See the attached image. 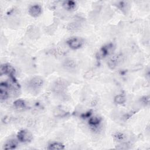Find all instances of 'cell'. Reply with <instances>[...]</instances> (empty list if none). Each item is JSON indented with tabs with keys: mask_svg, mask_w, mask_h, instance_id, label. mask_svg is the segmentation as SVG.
I'll return each instance as SVG.
<instances>
[{
	"mask_svg": "<svg viewBox=\"0 0 150 150\" xmlns=\"http://www.w3.org/2000/svg\"><path fill=\"white\" fill-rule=\"evenodd\" d=\"M13 107L18 110H22L25 108L26 107V103L22 99H17L13 103Z\"/></svg>",
	"mask_w": 150,
	"mask_h": 150,
	"instance_id": "cell-14",
	"label": "cell"
},
{
	"mask_svg": "<svg viewBox=\"0 0 150 150\" xmlns=\"http://www.w3.org/2000/svg\"><path fill=\"white\" fill-rule=\"evenodd\" d=\"M10 86L8 83L6 82L1 83L0 84V98L1 101H5L9 97L8 89L9 88Z\"/></svg>",
	"mask_w": 150,
	"mask_h": 150,
	"instance_id": "cell-6",
	"label": "cell"
},
{
	"mask_svg": "<svg viewBox=\"0 0 150 150\" xmlns=\"http://www.w3.org/2000/svg\"><path fill=\"white\" fill-rule=\"evenodd\" d=\"M64 145L59 142H52L48 146L49 149H54V150H60V149H64Z\"/></svg>",
	"mask_w": 150,
	"mask_h": 150,
	"instance_id": "cell-15",
	"label": "cell"
},
{
	"mask_svg": "<svg viewBox=\"0 0 150 150\" xmlns=\"http://www.w3.org/2000/svg\"><path fill=\"white\" fill-rule=\"evenodd\" d=\"M66 43L71 49L76 50L83 46L84 45V40L80 37H71L66 41Z\"/></svg>",
	"mask_w": 150,
	"mask_h": 150,
	"instance_id": "cell-3",
	"label": "cell"
},
{
	"mask_svg": "<svg viewBox=\"0 0 150 150\" xmlns=\"http://www.w3.org/2000/svg\"><path fill=\"white\" fill-rule=\"evenodd\" d=\"M112 137L117 142L124 141L127 138V135L124 132H117L114 133Z\"/></svg>",
	"mask_w": 150,
	"mask_h": 150,
	"instance_id": "cell-16",
	"label": "cell"
},
{
	"mask_svg": "<svg viewBox=\"0 0 150 150\" xmlns=\"http://www.w3.org/2000/svg\"><path fill=\"white\" fill-rule=\"evenodd\" d=\"M66 81L63 79H60L55 81L53 84V89L56 93H62L66 88Z\"/></svg>",
	"mask_w": 150,
	"mask_h": 150,
	"instance_id": "cell-8",
	"label": "cell"
},
{
	"mask_svg": "<svg viewBox=\"0 0 150 150\" xmlns=\"http://www.w3.org/2000/svg\"><path fill=\"white\" fill-rule=\"evenodd\" d=\"M141 101L142 102V104H144V105H148L149 104V96H144L141 98Z\"/></svg>",
	"mask_w": 150,
	"mask_h": 150,
	"instance_id": "cell-18",
	"label": "cell"
},
{
	"mask_svg": "<svg viewBox=\"0 0 150 150\" xmlns=\"http://www.w3.org/2000/svg\"><path fill=\"white\" fill-rule=\"evenodd\" d=\"M124 56L122 53H118L112 56L107 62V65L110 69H114L124 61Z\"/></svg>",
	"mask_w": 150,
	"mask_h": 150,
	"instance_id": "cell-1",
	"label": "cell"
},
{
	"mask_svg": "<svg viewBox=\"0 0 150 150\" xmlns=\"http://www.w3.org/2000/svg\"><path fill=\"white\" fill-rule=\"evenodd\" d=\"M126 101V97L123 94H119L115 96L114 102L117 104H123Z\"/></svg>",
	"mask_w": 150,
	"mask_h": 150,
	"instance_id": "cell-17",
	"label": "cell"
},
{
	"mask_svg": "<svg viewBox=\"0 0 150 150\" xmlns=\"http://www.w3.org/2000/svg\"><path fill=\"white\" fill-rule=\"evenodd\" d=\"M17 138L21 142H30L33 139V134L28 129H21L17 134Z\"/></svg>",
	"mask_w": 150,
	"mask_h": 150,
	"instance_id": "cell-4",
	"label": "cell"
},
{
	"mask_svg": "<svg viewBox=\"0 0 150 150\" xmlns=\"http://www.w3.org/2000/svg\"><path fill=\"white\" fill-rule=\"evenodd\" d=\"M28 12L31 16L33 18H37L41 15L42 12V8L40 5L38 4H35L30 6Z\"/></svg>",
	"mask_w": 150,
	"mask_h": 150,
	"instance_id": "cell-9",
	"label": "cell"
},
{
	"mask_svg": "<svg viewBox=\"0 0 150 150\" xmlns=\"http://www.w3.org/2000/svg\"><path fill=\"white\" fill-rule=\"evenodd\" d=\"M101 122V118L98 116H94L90 117L88 120L89 126L93 129H97Z\"/></svg>",
	"mask_w": 150,
	"mask_h": 150,
	"instance_id": "cell-11",
	"label": "cell"
},
{
	"mask_svg": "<svg viewBox=\"0 0 150 150\" xmlns=\"http://www.w3.org/2000/svg\"><path fill=\"white\" fill-rule=\"evenodd\" d=\"M18 141L14 139H10L7 140L4 144L2 148L3 149H15L18 146Z\"/></svg>",
	"mask_w": 150,
	"mask_h": 150,
	"instance_id": "cell-12",
	"label": "cell"
},
{
	"mask_svg": "<svg viewBox=\"0 0 150 150\" xmlns=\"http://www.w3.org/2000/svg\"><path fill=\"white\" fill-rule=\"evenodd\" d=\"M62 6L67 11H71L74 9V8H76V3L73 1H65L63 2Z\"/></svg>",
	"mask_w": 150,
	"mask_h": 150,
	"instance_id": "cell-13",
	"label": "cell"
},
{
	"mask_svg": "<svg viewBox=\"0 0 150 150\" xmlns=\"http://www.w3.org/2000/svg\"><path fill=\"white\" fill-rule=\"evenodd\" d=\"M15 71V70L13 67L9 64L5 63L1 66V68H0L1 74H8L10 77H13L14 76Z\"/></svg>",
	"mask_w": 150,
	"mask_h": 150,
	"instance_id": "cell-7",
	"label": "cell"
},
{
	"mask_svg": "<svg viewBox=\"0 0 150 150\" xmlns=\"http://www.w3.org/2000/svg\"><path fill=\"white\" fill-rule=\"evenodd\" d=\"M63 66L67 71H72L76 69L77 65L75 60L72 59H67L64 62Z\"/></svg>",
	"mask_w": 150,
	"mask_h": 150,
	"instance_id": "cell-10",
	"label": "cell"
},
{
	"mask_svg": "<svg viewBox=\"0 0 150 150\" xmlns=\"http://www.w3.org/2000/svg\"><path fill=\"white\" fill-rule=\"evenodd\" d=\"M44 81L42 78L39 76H35L32 77L28 83V88L33 91H37L40 90L43 85Z\"/></svg>",
	"mask_w": 150,
	"mask_h": 150,
	"instance_id": "cell-2",
	"label": "cell"
},
{
	"mask_svg": "<svg viewBox=\"0 0 150 150\" xmlns=\"http://www.w3.org/2000/svg\"><path fill=\"white\" fill-rule=\"evenodd\" d=\"M114 50V46L112 43H108L102 46L98 52V58H104L110 55Z\"/></svg>",
	"mask_w": 150,
	"mask_h": 150,
	"instance_id": "cell-5",
	"label": "cell"
}]
</instances>
